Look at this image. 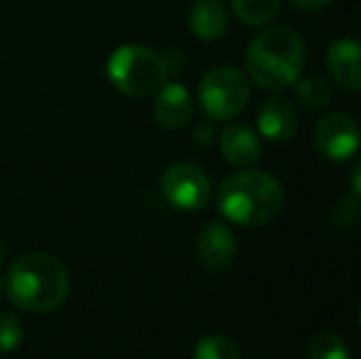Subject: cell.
Wrapping results in <instances>:
<instances>
[{"mask_svg": "<svg viewBox=\"0 0 361 359\" xmlns=\"http://www.w3.org/2000/svg\"><path fill=\"white\" fill-rule=\"evenodd\" d=\"M283 200L281 180L266 170L243 168L219 185L216 209L231 224L263 226L283 209Z\"/></svg>", "mask_w": 361, "mask_h": 359, "instance_id": "obj_1", "label": "cell"}, {"mask_svg": "<svg viewBox=\"0 0 361 359\" xmlns=\"http://www.w3.org/2000/svg\"><path fill=\"white\" fill-rule=\"evenodd\" d=\"M190 30L202 42H216L226 35L228 30V15L219 0H197L190 8Z\"/></svg>", "mask_w": 361, "mask_h": 359, "instance_id": "obj_13", "label": "cell"}, {"mask_svg": "<svg viewBox=\"0 0 361 359\" xmlns=\"http://www.w3.org/2000/svg\"><path fill=\"white\" fill-rule=\"evenodd\" d=\"M361 219V207L354 197H342L329 207V221H332L334 229H352L357 226V221Z\"/></svg>", "mask_w": 361, "mask_h": 359, "instance_id": "obj_18", "label": "cell"}, {"mask_svg": "<svg viewBox=\"0 0 361 359\" xmlns=\"http://www.w3.org/2000/svg\"><path fill=\"white\" fill-rule=\"evenodd\" d=\"M200 106L212 121H231L251 101L248 77L233 67H214L197 84Z\"/></svg>", "mask_w": 361, "mask_h": 359, "instance_id": "obj_5", "label": "cell"}, {"mask_svg": "<svg viewBox=\"0 0 361 359\" xmlns=\"http://www.w3.org/2000/svg\"><path fill=\"white\" fill-rule=\"evenodd\" d=\"M290 3L300 10H319V8H324V5L334 3V0H290Z\"/></svg>", "mask_w": 361, "mask_h": 359, "instance_id": "obj_21", "label": "cell"}, {"mask_svg": "<svg viewBox=\"0 0 361 359\" xmlns=\"http://www.w3.org/2000/svg\"><path fill=\"white\" fill-rule=\"evenodd\" d=\"M231 10L243 25L261 28L268 25L281 10V0H228Z\"/></svg>", "mask_w": 361, "mask_h": 359, "instance_id": "obj_14", "label": "cell"}, {"mask_svg": "<svg viewBox=\"0 0 361 359\" xmlns=\"http://www.w3.org/2000/svg\"><path fill=\"white\" fill-rule=\"evenodd\" d=\"M219 148L224 158L236 168H251L261 160L263 153L261 135L248 123H228L219 133Z\"/></svg>", "mask_w": 361, "mask_h": 359, "instance_id": "obj_11", "label": "cell"}, {"mask_svg": "<svg viewBox=\"0 0 361 359\" xmlns=\"http://www.w3.org/2000/svg\"><path fill=\"white\" fill-rule=\"evenodd\" d=\"M359 322H361V312H359Z\"/></svg>", "mask_w": 361, "mask_h": 359, "instance_id": "obj_23", "label": "cell"}, {"mask_svg": "<svg viewBox=\"0 0 361 359\" xmlns=\"http://www.w3.org/2000/svg\"><path fill=\"white\" fill-rule=\"evenodd\" d=\"M305 67V42L290 28H268L246 49V72L268 91L295 87Z\"/></svg>", "mask_w": 361, "mask_h": 359, "instance_id": "obj_3", "label": "cell"}, {"mask_svg": "<svg viewBox=\"0 0 361 359\" xmlns=\"http://www.w3.org/2000/svg\"><path fill=\"white\" fill-rule=\"evenodd\" d=\"M197 259L212 271L228 269L236 259V236L224 221H209L197 236Z\"/></svg>", "mask_w": 361, "mask_h": 359, "instance_id": "obj_8", "label": "cell"}, {"mask_svg": "<svg viewBox=\"0 0 361 359\" xmlns=\"http://www.w3.org/2000/svg\"><path fill=\"white\" fill-rule=\"evenodd\" d=\"M162 197L167 205L182 212H197L209 202L212 182L209 175L195 163H175L162 173Z\"/></svg>", "mask_w": 361, "mask_h": 359, "instance_id": "obj_6", "label": "cell"}, {"mask_svg": "<svg viewBox=\"0 0 361 359\" xmlns=\"http://www.w3.org/2000/svg\"><path fill=\"white\" fill-rule=\"evenodd\" d=\"M324 64L337 87L347 91H361V42L359 39H337L329 44Z\"/></svg>", "mask_w": 361, "mask_h": 359, "instance_id": "obj_9", "label": "cell"}, {"mask_svg": "<svg viewBox=\"0 0 361 359\" xmlns=\"http://www.w3.org/2000/svg\"><path fill=\"white\" fill-rule=\"evenodd\" d=\"M295 94H298V101L307 111H322L332 101V89H329L327 79L317 77V74L298 79L295 82Z\"/></svg>", "mask_w": 361, "mask_h": 359, "instance_id": "obj_15", "label": "cell"}, {"mask_svg": "<svg viewBox=\"0 0 361 359\" xmlns=\"http://www.w3.org/2000/svg\"><path fill=\"white\" fill-rule=\"evenodd\" d=\"M298 111L288 99L273 96L258 111V135L273 140V143H283V140L293 138L298 130Z\"/></svg>", "mask_w": 361, "mask_h": 359, "instance_id": "obj_12", "label": "cell"}, {"mask_svg": "<svg viewBox=\"0 0 361 359\" xmlns=\"http://www.w3.org/2000/svg\"><path fill=\"white\" fill-rule=\"evenodd\" d=\"M155 104H152V118L160 128L180 130L192 118V96L182 84H162L155 91Z\"/></svg>", "mask_w": 361, "mask_h": 359, "instance_id": "obj_10", "label": "cell"}, {"mask_svg": "<svg viewBox=\"0 0 361 359\" xmlns=\"http://www.w3.org/2000/svg\"><path fill=\"white\" fill-rule=\"evenodd\" d=\"M359 15H361V13H359Z\"/></svg>", "mask_w": 361, "mask_h": 359, "instance_id": "obj_24", "label": "cell"}, {"mask_svg": "<svg viewBox=\"0 0 361 359\" xmlns=\"http://www.w3.org/2000/svg\"><path fill=\"white\" fill-rule=\"evenodd\" d=\"M23 342V325L13 312H0V355L15 350Z\"/></svg>", "mask_w": 361, "mask_h": 359, "instance_id": "obj_19", "label": "cell"}, {"mask_svg": "<svg viewBox=\"0 0 361 359\" xmlns=\"http://www.w3.org/2000/svg\"><path fill=\"white\" fill-rule=\"evenodd\" d=\"M314 145L319 155L332 163L349 160L361 145V128L357 118L339 114V111L322 116L314 126Z\"/></svg>", "mask_w": 361, "mask_h": 359, "instance_id": "obj_7", "label": "cell"}, {"mask_svg": "<svg viewBox=\"0 0 361 359\" xmlns=\"http://www.w3.org/2000/svg\"><path fill=\"white\" fill-rule=\"evenodd\" d=\"M109 79L126 96H150L167 82L165 57L145 44H123L109 57Z\"/></svg>", "mask_w": 361, "mask_h": 359, "instance_id": "obj_4", "label": "cell"}, {"mask_svg": "<svg viewBox=\"0 0 361 359\" xmlns=\"http://www.w3.org/2000/svg\"><path fill=\"white\" fill-rule=\"evenodd\" d=\"M5 291L13 305L27 312H49L69 296V273L52 254L32 251L10 266Z\"/></svg>", "mask_w": 361, "mask_h": 359, "instance_id": "obj_2", "label": "cell"}, {"mask_svg": "<svg viewBox=\"0 0 361 359\" xmlns=\"http://www.w3.org/2000/svg\"><path fill=\"white\" fill-rule=\"evenodd\" d=\"M349 182H352L354 195H359V197H361V158H359V163L352 168V178H349Z\"/></svg>", "mask_w": 361, "mask_h": 359, "instance_id": "obj_22", "label": "cell"}, {"mask_svg": "<svg viewBox=\"0 0 361 359\" xmlns=\"http://www.w3.org/2000/svg\"><path fill=\"white\" fill-rule=\"evenodd\" d=\"M195 359H238L241 352L233 345L228 337L224 335H204L195 342V350H192Z\"/></svg>", "mask_w": 361, "mask_h": 359, "instance_id": "obj_16", "label": "cell"}, {"mask_svg": "<svg viewBox=\"0 0 361 359\" xmlns=\"http://www.w3.org/2000/svg\"><path fill=\"white\" fill-rule=\"evenodd\" d=\"M307 359H349V347L334 332H319L310 342Z\"/></svg>", "mask_w": 361, "mask_h": 359, "instance_id": "obj_17", "label": "cell"}, {"mask_svg": "<svg viewBox=\"0 0 361 359\" xmlns=\"http://www.w3.org/2000/svg\"><path fill=\"white\" fill-rule=\"evenodd\" d=\"M214 138H216L214 126H212L209 121H204V123H200V126H197V128H195V140L202 145V148H207V145L214 143Z\"/></svg>", "mask_w": 361, "mask_h": 359, "instance_id": "obj_20", "label": "cell"}]
</instances>
